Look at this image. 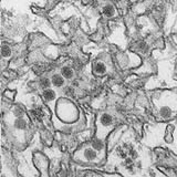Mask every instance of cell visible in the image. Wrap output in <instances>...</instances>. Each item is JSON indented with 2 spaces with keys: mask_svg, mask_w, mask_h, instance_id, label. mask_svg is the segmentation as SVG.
I'll return each mask as SVG.
<instances>
[{
  "mask_svg": "<svg viewBox=\"0 0 177 177\" xmlns=\"http://www.w3.org/2000/svg\"><path fill=\"white\" fill-rule=\"evenodd\" d=\"M102 144L95 139L83 145L80 149L79 160L86 164L91 165L95 163L98 157V152L102 150Z\"/></svg>",
  "mask_w": 177,
  "mask_h": 177,
  "instance_id": "obj_1",
  "label": "cell"
},
{
  "mask_svg": "<svg viewBox=\"0 0 177 177\" xmlns=\"http://www.w3.org/2000/svg\"><path fill=\"white\" fill-rule=\"evenodd\" d=\"M64 79L63 76L59 74H54L52 75V83L53 86L56 87H60L64 83Z\"/></svg>",
  "mask_w": 177,
  "mask_h": 177,
  "instance_id": "obj_2",
  "label": "cell"
},
{
  "mask_svg": "<svg viewBox=\"0 0 177 177\" xmlns=\"http://www.w3.org/2000/svg\"><path fill=\"white\" fill-rule=\"evenodd\" d=\"M61 75L66 79H70L73 75V72L72 68L67 66H64L61 70Z\"/></svg>",
  "mask_w": 177,
  "mask_h": 177,
  "instance_id": "obj_3",
  "label": "cell"
},
{
  "mask_svg": "<svg viewBox=\"0 0 177 177\" xmlns=\"http://www.w3.org/2000/svg\"><path fill=\"white\" fill-rule=\"evenodd\" d=\"M43 96L45 100L50 101L54 100L56 98V94L52 90L48 89L44 90L43 93Z\"/></svg>",
  "mask_w": 177,
  "mask_h": 177,
  "instance_id": "obj_4",
  "label": "cell"
},
{
  "mask_svg": "<svg viewBox=\"0 0 177 177\" xmlns=\"http://www.w3.org/2000/svg\"><path fill=\"white\" fill-rule=\"evenodd\" d=\"M40 88L44 90L49 89L51 86L52 82L49 79L45 77L41 78L39 81Z\"/></svg>",
  "mask_w": 177,
  "mask_h": 177,
  "instance_id": "obj_5",
  "label": "cell"
},
{
  "mask_svg": "<svg viewBox=\"0 0 177 177\" xmlns=\"http://www.w3.org/2000/svg\"><path fill=\"white\" fill-rule=\"evenodd\" d=\"M103 12L104 15L108 17H112L115 14L114 8L111 5H108L104 7Z\"/></svg>",
  "mask_w": 177,
  "mask_h": 177,
  "instance_id": "obj_6",
  "label": "cell"
},
{
  "mask_svg": "<svg viewBox=\"0 0 177 177\" xmlns=\"http://www.w3.org/2000/svg\"><path fill=\"white\" fill-rule=\"evenodd\" d=\"M101 121L103 125H111L112 122V117L107 114H103L101 117Z\"/></svg>",
  "mask_w": 177,
  "mask_h": 177,
  "instance_id": "obj_7",
  "label": "cell"
},
{
  "mask_svg": "<svg viewBox=\"0 0 177 177\" xmlns=\"http://www.w3.org/2000/svg\"><path fill=\"white\" fill-rule=\"evenodd\" d=\"M1 54L2 56L5 57H10L11 54V50L9 46L4 45L1 47Z\"/></svg>",
  "mask_w": 177,
  "mask_h": 177,
  "instance_id": "obj_8",
  "label": "cell"
},
{
  "mask_svg": "<svg viewBox=\"0 0 177 177\" xmlns=\"http://www.w3.org/2000/svg\"><path fill=\"white\" fill-rule=\"evenodd\" d=\"M95 70L97 73L102 74L105 72L106 67L103 63H98L95 65Z\"/></svg>",
  "mask_w": 177,
  "mask_h": 177,
  "instance_id": "obj_9",
  "label": "cell"
},
{
  "mask_svg": "<svg viewBox=\"0 0 177 177\" xmlns=\"http://www.w3.org/2000/svg\"><path fill=\"white\" fill-rule=\"evenodd\" d=\"M15 125L19 128H24L26 126V122L23 119L20 118L17 119L15 122Z\"/></svg>",
  "mask_w": 177,
  "mask_h": 177,
  "instance_id": "obj_10",
  "label": "cell"
},
{
  "mask_svg": "<svg viewBox=\"0 0 177 177\" xmlns=\"http://www.w3.org/2000/svg\"><path fill=\"white\" fill-rule=\"evenodd\" d=\"M14 114L16 116L21 117L23 115L24 112L22 109L19 107H17L15 108L14 110Z\"/></svg>",
  "mask_w": 177,
  "mask_h": 177,
  "instance_id": "obj_11",
  "label": "cell"
}]
</instances>
